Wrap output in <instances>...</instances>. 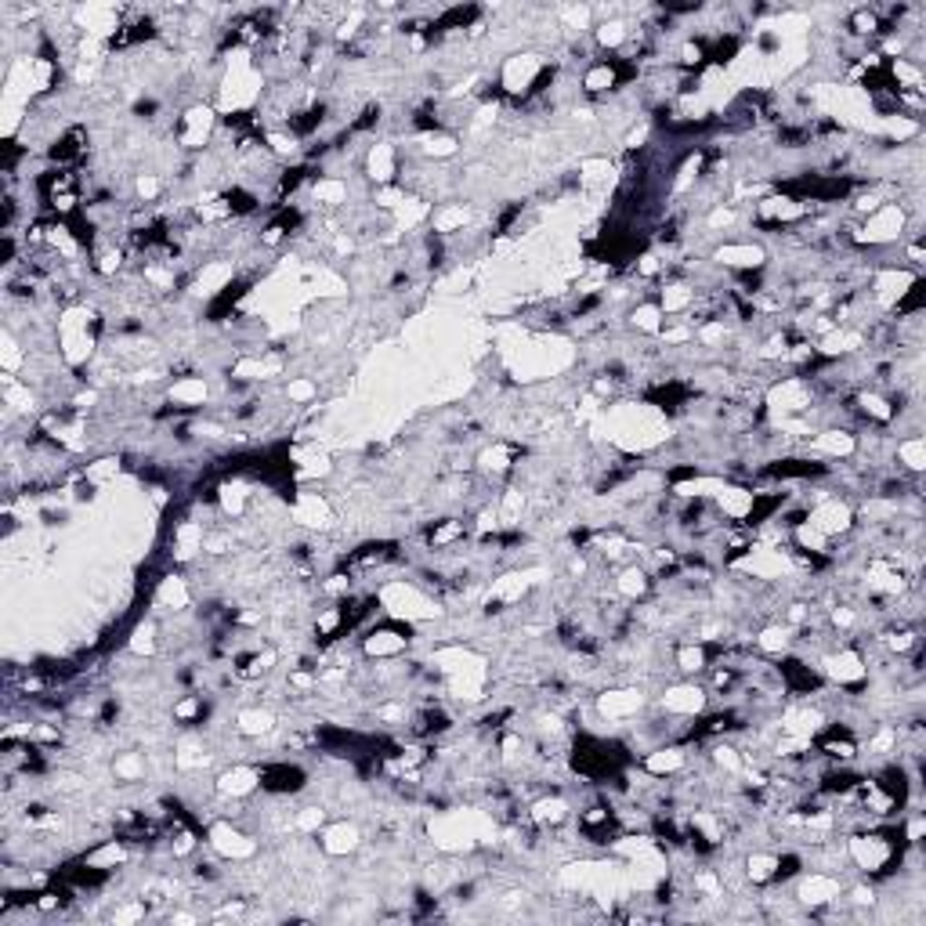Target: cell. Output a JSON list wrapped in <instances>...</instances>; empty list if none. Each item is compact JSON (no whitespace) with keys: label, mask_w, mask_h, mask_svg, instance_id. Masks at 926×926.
I'll return each mask as SVG.
<instances>
[{"label":"cell","mask_w":926,"mask_h":926,"mask_svg":"<svg viewBox=\"0 0 926 926\" xmlns=\"http://www.w3.org/2000/svg\"><path fill=\"white\" fill-rule=\"evenodd\" d=\"M416 152L424 160H453L460 152V138L453 131H431V134H416Z\"/></svg>","instance_id":"cell-23"},{"label":"cell","mask_w":926,"mask_h":926,"mask_svg":"<svg viewBox=\"0 0 926 926\" xmlns=\"http://www.w3.org/2000/svg\"><path fill=\"white\" fill-rule=\"evenodd\" d=\"M742 879L753 883V887H775L778 879V851H749L742 858Z\"/></svg>","instance_id":"cell-18"},{"label":"cell","mask_w":926,"mask_h":926,"mask_svg":"<svg viewBox=\"0 0 926 926\" xmlns=\"http://www.w3.org/2000/svg\"><path fill=\"white\" fill-rule=\"evenodd\" d=\"M257 789H261V767L246 764V760L221 767L214 778V796H221V800H250Z\"/></svg>","instance_id":"cell-9"},{"label":"cell","mask_w":926,"mask_h":926,"mask_svg":"<svg viewBox=\"0 0 926 926\" xmlns=\"http://www.w3.org/2000/svg\"><path fill=\"white\" fill-rule=\"evenodd\" d=\"M319 851L326 854V858H351V854H359L362 847H366V832H362L359 822H326L319 829Z\"/></svg>","instance_id":"cell-10"},{"label":"cell","mask_w":926,"mask_h":926,"mask_svg":"<svg viewBox=\"0 0 926 926\" xmlns=\"http://www.w3.org/2000/svg\"><path fill=\"white\" fill-rule=\"evenodd\" d=\"M615 597L619 601H644V597H652L655 590V576L648 572V568L641 565V561H630V565H623L619 572H615Z\"/></svg>","instance_id":"cell-13"},{"label":"cell","mask_w":926,"mask_h":926,"mask_svg":"<svg viewBox=\"0 0 926 926\" xmlns=\"http://www.w3.org/2000/svg\"><path fill=\"white\" fill-rule=\"evenodd\" d=\"M163 398L171 402L174 409H203L210 402V380L192 373V377H178L174 384H167Z\"/></svg>","instance_id":"cell-14"},{"label":"cell","mask_w":926,"mask_h":926,"mask_svg":"<svg viewBox=\"0 0 926 926\" xmlns=\"http://www.w3.org/2000/svg\"><path fill=\"white\" fill-rule=\"evenodd\" d=\"M518 449L507 442H492L485 445L482 453L474 456V471L482 474V478H489V482H500V478H507V474L518 471Z\"/></svg>","instance_id":"cell-12"},{"label":"cell","mask_w":926,"mask_h":926,"mask_svg":"<svg viewBox=\"0 0 926 926\" xmlns=\"http://www.w3.org/2000/svg\"><path fill=\"white\" fill-rule=\"evenodd\" d=\"M84 474H87V478H91L95 485H105L109 478H116V474H120V456H102V460L87 463Z\"/></svg>","instance_id":"cell-28"},{"label":"cell","mask_w":926,"mask_h":926,"mask_svg":"<svg viewBox=\"0 0 926 926\" xmlns=\"http://www.w3.org/2000/svg\"><path fill=\"white\" fill-rule=\"evenodd\" d=\"M431 232L442 239L456 236V232H463V228L474 221V210L467 207V203H442L438 210H431Z\"/></svg>","instance_id":"cell-19"},{"label":"cell","mask_w":926,"mask_h":926,"mask_svg":"<svg viewBox=\"0 0 926 926\" xmlns=\"http://www.w3.org/2000/svg\"><path fill=\"white\" fill-rule=\"evenodd\" d=\"M293 521L301 525V529L308 532H330L333 521H337V511H333V503L322 496V492H312L304 489L297 492V500H293Z\"/></svg>","instance_id":"cell-11"},{"label":"cell","mask_w":926,"mask_h":926,"mask_svg":"<svg viewBox=\"0 0 926 926\" xmlns=\"http://www.w3.org/2000/svg\"><path fill=\"white\" fill-rule=\"evenodd\" d=\"M655 709L666 713L670 720H699L709 709V691L695 677H684V681L662 688V695L655 699Z\"/></svg>","instance_id":"cell-5"},{"label":"cell","mask_w":926,"mask_h":926,"mask_svg":"<svg viewBox=\"0 0 926 926\" xmlns=\"http://www.w3.org/2000/svg\"><path fill=\"white\" fill-rule=\"evenodd\" d=\"M192 605V586L185 576H163L156 586V608H167V612H185Z\"/></svg>","instance_id":"cell-20"},{"label":"cell","mask_w":926,"mask_h":926,"mask_svg":"<svg viewBox=\"0 0 926 926\" xmlns=\"http://www.w3.org/2000/svg\"><path fill=\"white\" fill-rule=\"evenodd\" d=\"M894 460H898V467L905 474H916V478H923V471H926V438L923 435L898 438V445H894Z\"/></svg>","instance_id":"cell-22"},{"label":"cell","mask_w":926,"mask_h":926,"mask_svg":"<svg viewBox=\"0 0 926 926\" xmlns=\"http://www.w3.org/2000/svg\"><path fill=\"white\" fill-rule=\"evenodd\" d=\"M409 644H413V623L388 615L384 623L369 626V630H366V637L359 641V655H362V659H369V662L402 659V655L409 652Z\"/></svg>","instance_id":"cell-1"},{"label":"cell","mask_w":926,"mask_h":926,"mask_svg":"<svg viewBox=\"0 0 926 926\" xmlns=\"http://www.w3.org/2000/svg\"><path fill=\"white\" fill-rule=\"evenodd\" d=\"M626 319H630V330L644 333V337H659L662 326H666V315H662V308H659L655 297H641V301L630 308Z\"/></svg>","instance_id":"cell-21"},{"label":"cell","mask_w":926,"mask_h":926,"mask_svg":"<svg viewBox=\"0 0 926 926\" xmlns=\"http://www.w3.org/2000/svg\"><path fill=\"white\" fill-rule=\"evenodd\" d=\"M221 127V113L214 109V102H192L185 113L174 123V145L185 152H199L214 142V134Z\"/></svg>","instance_id":"cell-2"},{"label":"cell","mask_w":926,"mask_h":926,"mask_svg":"<svg viewBox=\"0 0 926 926\" xmlns=\"http://www.w3.org/2000/svg\"><path fill=\"white\" fill-rule=\"evenodd\" d=\"M207 847L221 861H250L261 851V840L254 832H246L239 822H232V818H214L207 825Z\"/></svg>","instance_id":"cell-3"},{"label":"cell","mask_w":926,"mask_h":926,"mask_svg":"<svg viewBox=\"0 0 926 926\" xmlns=\"http://www.w3.org/2000/svg\"><path fill=\"white\" fill-rule=\"evenodd\" d=\"M283 395H286L290 406H312L315 398H319V384H315L312 377H290L286 380Z\"/></svg>","instance_id":"cell-27"},{"label":"cell","mask_w":926,"mask_h":926,"mask_svg":"<svg viewBox=\"0 0 926 926\" xmlns=\"http://www.w3.org/2000/svg\"><path fill=\"white\" fill-rule=\"evenodd\" d=\"M134 199L142 203V207H156L163 196V178L156 171H138L134 174V185H131Z\"/></svg>","instance_id":"cell-25"},{"label":"cell","mask_w":926,"mask_h":926,"mask_svg":"<svg viewBox=\"0 0 926 926\" xmlns=\"http://www.w3.org/2000/svg\"><path fill=\"white\" fill-rule=\"evenodd\" d=\"M113 775L120 778L123 785L145 782V753H138V749H127V753H116V760H113Z\"/></svg>","instance_id":"cell-24"},{"label":"cell","mask_w":926,"mask_h":926,"mask_svg":"<svg viewBox=\"0 0 926 926\" xmlns=\"http://www.w3.org/2000/svg\"><path fill=\"white\" fill-rule=\"evenodd\" d=\"M308 196H312V203L319 210H344V207H348V199H351V185H348V178H337V174H322V178L312 181Z\"/></svg>","instance_id":"cell-16"},{"label":"cell","mask_w":926,"mask_h":926,"mask_svg":"<svg viewBox=\"0 0 926 926\" xmlns=\"http://www.w3.org/2000/svg\"><path fill=\"white\" fill-rule=\"evenodd\" d=\"M652 706V695H644V688L637 684H619V688H605L601 695H594V713L601 717V724H630Z\"/></svg>","instance_id":"cell-4"},{"label":"cell","mask_w":926,"mask_h":926,"mask_svg":"<svg viewBox=\"0 0 926 926\" xmlns=\"http://www.w3.org/2000/svg\"><path fill=\"white\" fill-rule=\"evenodd\" d=\"M236 735L243 738H268L275 728H279V717H275V709L268 706H243L236 713Z\"/></svg>","instance_id":"cell-17"},{"label":"cell","mask_w":926,"mask_h":926,"mask_svg":"<svg viewBox=\"0 0 926 926\" xmlns=\"http://www.w3.org/2000/svg\"><path fill=\"white\" fill-rule=\"evenodd\" d=\"M160 648V626L156 623H142L127 641V655H138V659H149Z\"/></svg>","instance_id":"cell-26"},{"label":"cell","mask_w":926,"mask_h":926,"mask_svg":"<svg viewBox=\"0 0 926 926\" xmlns=\"http://www.w3.org/2000/svg\"><path fill=\"white\" fill-rule=\"evenodd\" d=\"M709 261L724 272H767L771 265V254H767L764 243H753V239H742V243H717L709 250Z\"/></svg>","instance_id":"cell-7"},{"label":"cell","mask_w":926,"mask_h":926,"mask_svg":"<svg viewBox=\"0 0 926 926\" xmlns=\"http://www.w3.org/2000/svg\"><path fill=\"white\" fill-rule=\"evenodd\" d=\"M796 905L811 908V912H825V908L840 905L843 901V879L836 872L822 869H804L796 876Z\"/></svg>","instance_id":"cell-6"},{"label":"cell","mask_w":926,"mask_h":926,"mask_svg":"<svg viewBox=\"0 0 926 926\" xmlns=\"http://www.w3.org/2000/svg\"><path fill=\"white\" fill-rule=\"evenodd\" d=\"M145 916H149V905L138 898V901H127V905H116L109 919H113V923H134V919H145Z\"/></svg>","instance_id":"cell-29"},{"label":"cell","mask_w":926,"mask_h":926,"mask_svg":"<svg viewBox=\"0 0 926 926\" xmlns=\"http://www.w3.org/2000/svg\"><path fill=\"white\" fill-rule=\"evenodd\" d=\"M362 174H366L377 189L398 185V181H402V152H398V142L380 138V142L369 145L366 160H362Z\"/></svg>","instance_id":"cell-8"},{"label":"cell","mask_w":926,"mask_h":926,"mask_svg":"<svg viewBox=\"0 0 926 926\" xmlns=\"http://www.w3.org/2000/svg\"><path fill=\"white\" fill-rule=\"evenodd\" d=\"M673 666L681 677H702L713 666V644L706 641H677L673 648Z\"/></svg>","instance_id":"cell-15"}]
</instances>
